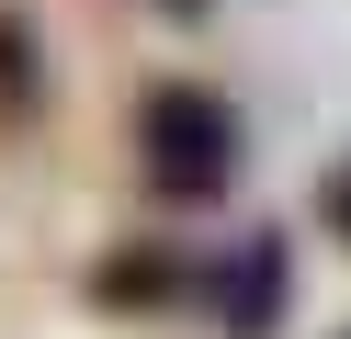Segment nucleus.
<instances>
[{"instance_id": "1", "label": "nucleus", "mask_w": 351, "mask_h": 339, "mask_svg": "<svg viewBox=\"0 0 351 339\" xmlns=\"http://www.w3.org/2000/svg\"><path fill=\"white\" fill-rule=\"evenodd\" d=\"M238 158H250V125L215 79H159L136 102V170L159 203H227Z\"/></svg>"}, {"instance_id": "2", "label": "nucleus", "mask_w": 351, "mask_h": 339, "mask_svg": "<svg viewBox=\"0 0 351 339\" xmlns=\"http://www.w3.org/2000/svg\"><path fill=\"white\" fill-rule=\"evenodd\" d=\"M204 305H215L227 339H272L283 305H295V238L261 226V238H238L227 260H204Z\"/></svg>"}, {"instance_id": "3", "label": "nucleus", "mask_w": 351, "mask_h": 339, "mask_svg": "<svg viewBox=\"0 0 351 339\" xmlns=\"http://www.w3.org/2000/svg\"><path fill=\"white\" fill-rule=\"evenodd\" d=\"M91 305H114V316H159V305H204V260L193 249H159V238H125V249H102L91 260Z\"/></svg>"}, {"instance_id": "4", "label": "nucleus", "mask_w": 351, "mask_h": 339, "mask_svg": "<svg viewBox=\"0 0 351 339\" xmlns=\"http://www.w3.org/2000/svg\"><path fill=\"white\" fill-rule=\"evenodd\" d=\"M34 113H46V34L0 0V125H34Z\"/></svg>"}, {"instance_id": "5", "label": "nucleus", "mask_w": 351, "mask_h": 339, "mask_svg": "<svg viewBox=\"0 0 351 339\" xmlns=\"http://www.w3.org/2000/svg\"><path fill=\"white\" fill-rule=\"evenodd\" d=\"M317 226H328V238L351 249V147H340V158L317 170Z\"/></svg>"}, {"instance_id": "6", "label": "nucleus", "mask_w": 351, "mask_h": 339, "mask_svg": "<svg viewBox=\"0 0 351 339\" xmlns=\"http://www.w3.org/2000/svg\"><path fill=\"white\" fill-rule=\"evenodd\" d=\"M147 12H170V23H204V12H215V0H147Z\"/></svg>"}, {"instance_id": "7", "label": "nucleus", "mask_w": 351, "mask_h": 339, "mask_svg": "<svg viewBox=\"0 0 351 339\" xmlns=\"http://www.w3.org/2000/svg\"><path fill=\"white\" fill-rule=\"evenodd\" d=\"M340 339H351V328H340Z\"/></svg>"}]
</instances>
